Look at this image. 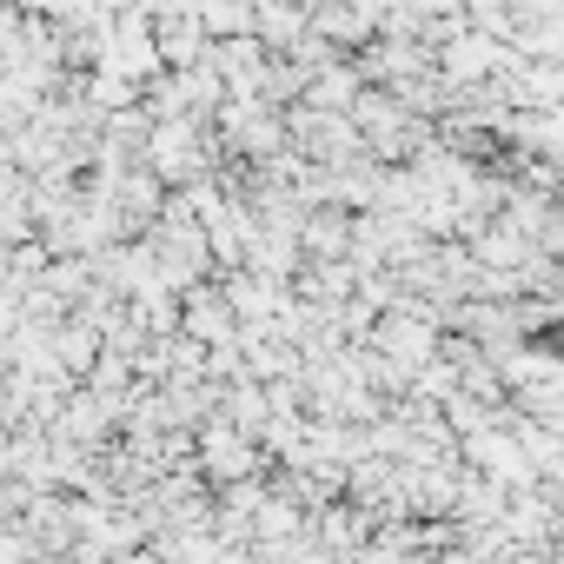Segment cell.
<instances>
[{
  "mask_svg": "<svg viewBox=\"0 0 564 564\" xmlns=\"http://www.w3.org/2000/svg\"><path fill=\"white\" fill-rule=\"evenodd\" d=\"M206 465H213V478H246L259 458H252V438L219 419V425H206Z\"/></svg>",
  "mask_w": 564,
  "mask_h": 564,
  "instance_id": "obj_1",
  "label": "cell"
}]
</instances>
